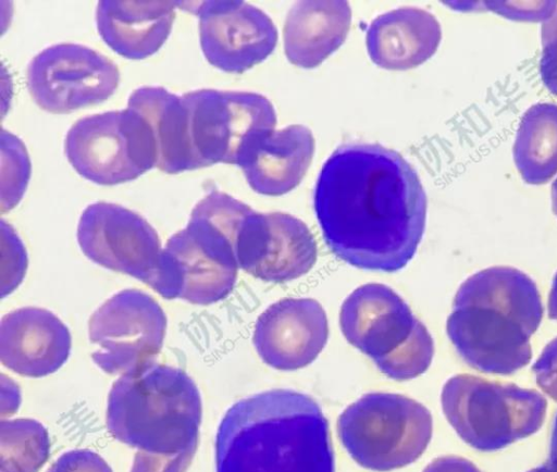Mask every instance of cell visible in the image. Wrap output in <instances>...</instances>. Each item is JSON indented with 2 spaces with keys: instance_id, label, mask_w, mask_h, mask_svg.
Returning <instances> with one entry per match:
<instances>
[{
  "instance_id": "obj_27",
  "label": "cell",
  "mask_w": 557,
  "mask_h": 472,
  "mask_svg": "<svg viewBox=\"0 0 557 472\" xmlns=\"http://www.w3.org/2000/svg\"><path fill=\"white\" fill-rule=\"evenodd\" d=\"M196 448L174 455H159L139 450L131 472H185Z\"/></svg>"
},
{
  "instance_id": "obj_12",
  "label": "cell",
  "mask_w": 557,
  "mask_h": 472,
  "mask_svg": "<svg viewBox=\"0 0 557 472\" xmlns=\"http://www.w3.org/2000/svg\"><path fill=\"white\" fill-rule=\"evenodd\" d=\"M120 72L100 52L77 44L50 46L29 62L28 91L35 103L54 114L103 102L117 88Z\"/></svg>"
},
{
  "instance_id": "obj_26",
  "label": "cell",
  "mask_w": 557,
  "mask_h": 472,
  "mask_svg": "<svg viewBox=\"0 0 557 472\" xmlns=\"http://www.w3.org/2000/svg\"><path fill=\"white\" fill-rule=\"evenodd\" d=\"M540 74L545 87L557 97V10L542 24Z\"/></svg>"
},
{
  "instance_id": "obj_17",
  "label": "cell",
  "mask_w": 557,
  "mask_h": 472,
  "mask_svg": "<svg viewBox=\"0 0 557 472\" xmlns=\"http://www.w3.org/2000/svg\"><path fill=\"white\" fill-rule=\"evenodd\" d=\"M313 153L311 131L294 124L260 134L245 149L237 165L256 192L281 196L299 185Z\"/></svg>"
},
{
  "instance_id": "obj_14",
  "label": "cell",
  "mask_w": 557,
  "mask_h": 472,
  "mask_svg": "<svg viewBox=\"0 0 557 472\" xmlns=\"http://www.w3.org/2000/svg\"><path fill=\"white\" fill-rule=\"evenodd\" d=\"M199 20L207 61L227 73H243L265 60L277 42V29L259 8L238 0H207L193 9Z\"/></svg>"
},
{
  "instance_id": "obj_24",
  "label": "cell",
  "mask_w": 557,
  "mask_h": 472,
  "mask_svg": "<svg viewBox=\"0 0 557 472\" xmlns=\"http://www.w3.org/2000/svg\"><path fill=\"white\" fill-rule=\"evenodd\" d=\"M49 449L48 432L38 421L0 422L1 472H37L47 461Z\"/></svg>"
},
{
  "instance_id": "obj_25",
  "label": "cell",
  "mask_w": 557,
  "mask_h": 472,
  "mask_svg": "<svg viewBox=\"0 0 557 472\" xmlns=\"http://www.w3.org/2000/svg\"><path fill=\"white\" fill-rule=\"evenodd\" d=\"M30 163L23 142L13 134L1 132V210L12 209L24 194Z\"/></svg>"
},
{
  "instance_id": "obj_7",
  "label": "cell",
  "mask_w": 557,
  "mask_h": 472,
  "mask_svg": "<svg viewBox=\"0 0 557 472\" xmlns=\"http://www.w3.org/2000/svg\"><path fill=\"white\" fill-rule=\"evenodd\" d=\"M441 403L459 437L481 451L498 450L536 433L547 408L534 389L467 373L446 381Z\"/></svg>"
},
{
  "instance_id": "obj_6",
  "label": "cell",
  "mask_w": 557,
  "mask_h": 472,
  "mask_svg": "<svg viewBox=\"0 0 557 472\" xmlns=\"http://www.w3.org/2000/svg\"><path fill=\"white\" fill-rule=\"evenodd\" d=\"M339 325L347 341L393 380L417 377L432 362L430 332L386 285L371 283L356 288L342 305Z\"/></svg>"
},
{
  "instance_id": "obj_35",
  "label": "cell",
  "mask_w": 557,
  "mask_h": 472,
  "mask_svg": "<svg viewBox=\"0 0 557 472\" xmlns=\"http://www.w3.org/2000/svg\"><path fill=\"white\" fill-rule=\"evenodd\" d=\"M552 207L553 211L557 216V178L552 185Z\"/></svg>"
},
{
  "instance_id": "obj_22",
  "label": "cell",
  "mask_w": 557,
  "mask_h": 472,
  "mask_svg": "<svg viewBox=\"0 0 557 472\" xmlns=\"http://www.w3.org/2000/svg\"><path fill=\"white\" fill-rule=\"evenodd\" d=\"M270 238L252 276L272 283L298 278L314 265L315 239L299 219L283 212H270Z\"/></svg>"
},
{
  "instance_id": "obj_2",
  "label": "cell",
  "mask_w": 557,
  "mask_h": 472,
  "mask_svg": "<svg viewBox=\"0 0 557 472\" xmlns=\"http://www.w3.org/2000/svg\"><path fill=\"white\" fill-rule=\"evenodd\" d=\"M216 472H334L329 423L318 402L292 389L244 398L215 437Z\"/></svg>"
},
{
  "instance_id": "obj_20",
  "label": "cell",
  "mask_w": 557,
  "mask_h": 472,
  "mask_svg": "<svg viewBox=\"0 0 557 472\" xmlns=\"http://www.w3.org/2000/svg\"><path fill=\"white\" fill-rule=\"evenodd\" d=\"M351 9L343 0L296 2L284 25V50L288 61L311 69L321 64L345 41Z\"/></svg>"
},
{
  "instance_id": "obj_13",
  "label": "cell",
  "mask_w": 557,
  "mask_h": 472,
  "mask_svg": "<svg viewBox=\"0 0 557 472\" xmlns=\"http://www.w3.org/2000/svg\"><path fill=\"white\" fill-rule=\"evenodd\" d=\"M77 241L95 263L150 285L161 257L160 239L139 214L122 206L99 201L81 215Z\"/></svg>"
},
{
  "instance_id": "obj_8",
  "label": "cell",
  "mask_w": 557,
  "mask_h": 472,
  "mask_svg": "<svg viewBox=\"0 0 557 472\" xmlns=\"http://www.w3.org/2000/svg\"><path fill=\"white\" fill-rule=\"evenodd\" d=\"M431 412L400 394L370 393L338 417L339 440L350 457L373 471H391L414 462L432 438Z\"/></svg>"
},
{
  "instance_id": "obj_15",
  "label": "cell",
  "mask_w": 557,
  "mask_h": 472,
  "mask_svg": "<svg viewBox=\"0 0 557 472\" xmlns=\"http://www.w3.org/2000/svg\"><path fill=\"white\" fill-rule=\"evenodd\" d=\"M329 337L327 318L311 298H284L258 318L252 341L268 365L283 371L307 367L320 355Z\"/></svg>"
},
{
  "instance_id": "obj_29",
  "label": "cell",
  "mask_w": 557,
  "mask_h": 472,
  "mask_svg": "<svg viewBox=\"0 0 557 472\" xmlns=\"http://www.w3.org/2000/svg\"><path fill=\"white\" fill-rule=\"evenodd\" d=\"M532 370L539 387L557 401V337L545 346Z\"/></svg>"
},
{
  "instance_id": "obj_18",
  "label": "cell",
  "mask_w": 557,
  "mask_h": 472,
  "mask_svg": "<svg viewBox=\"0 0 557 472\" xmlns=\"http://www.w3.org/2000/svg\"><path fill=\"white\" fill-rule=\"evenodd\" d=\"M178 5L172 0H101L96 12L97 29L117 54L145 59L168 39Z\"/></svg>"
},
{
  "instance_id": "obj_19",
  "label": "cell",
  "mask_w": 557,
  "mask_h": 472,
  "mask_svg": "<svg viewBox=\"0 0 557 472\" xmlns=\"http://www.w3.org/2000/svg\"><path fill=\"white\" fill-rule=\"evenodd\" d=\"M436 17L419 8H399L375 17L367 30L371 60L387 70H408L430 59L441 42Z\"/></svg>"
},
{
  "instance_id": "obj_33",
  "label": "cell",
  "mask_w": 557,
  "mask_h": 472,
  "mask_svg": "<svg viewBox=\"0 0 557 472\" xmlns=\"http://www.w3.org/2000/svg\"><path fill=\"white\" fill-rule=\"evenodd\" d=\"M548 315L557 321V273L554 276L548 296Z\"/></svg>"
},
{
  "instance_id": "obj_5",
  "label": "cell",
  "mask_w": 557,
  "mask_h": 472,
  "mask_svg": "<svg viewBox=\"0 0 557 472\" xmlns=\"http://www.w3.org/2000/svg\"><path fill=\"white\" fill-rule=\"evenodd\" d=\"M237 270L230 219L212 200L202 198L186 227L168 239L149 286L166 299L210 305L232 291Z\"/></svg>"
},
{
  "instance_id": "obj_23",
  "label": "cell",
  "mask_w": 557,
  "mask_h": 472,
  "mask_svg": "<svg viewBox=\"0 0 557 472\" xmlns=\"http://www.w3.org/2000/svg\"><path fill=\"white\" fill-rule=\"evenodd\" d=\"M513 160L528 184H544L556 174L557 104L536 103L525 111L515 139Z\"/></svg>"
},
{
  "instance_id": "obj_1",
  "label": "cell",
  "mask_w": 557,
  "mask_h": 472,
  "mask_svg": "<svg viewBox=\"0 0 557 472\" xmlns=\"http://www.w3.org/2000/svg\"><path fill=\"white\" fill-rule=\"evenodd\" d=\"M426 195L412 165L377 144H347L324 162L313 206L323 238L352 266L396 272L413 258Z\"/></svg>"
},
{
  "instance_id": "obj_16",
  "label": "cell",
  "mask_w": 557,
  "mask_h": 472,
  "mask_svg": "<svg viewBox=\"0 0 557 472\" xmlns=\"http://www.w3.org/2000/svg\"><path fill=\"white\" fill-rule=\"evenodd\" d=\"M71 335L52 312L22 308L5 314L0 325V359L11 371L29 377L55 372L67 360Z\"/></svg>"
},
{
  "instance_id": "obj_32",
  "label": "cell",
  "mask_w": 557,
  "mask_h": 472,
  "mask_svg": "<svg viewBox=\"0 0 557 472\" xmlns=\"http://www.w3.org/2000/svg\"><path fill=\"white\" fill-rule=\"evenodd\" d=\"M548 463L557 469V413L554 418L552 427Z\"/></svg>"
},
{
  "instance_id": "obj_9",
  "label": "cell",
  "mask_w": 557,
  "mask_h": 472,
  "mask_svg": "<svg viewBox=\"0 0 557 472\" xmlns=\"http://www.w3.org/2000/svg\"><path fill=\"white\" fill-rule=\"evenodd\" d=\"M64 151L81 176L106 186L135 179L157 163L152 133L128 107L76 121L66 134Z\"/></svg>"
},
{
  "instance_id": "obj_4",
  "label": "cell",
  "mask_w": 557,
  "mask_h": 472,
  "mask_svg": "<svg viewBox=\"0 0 557 472\" xmlns=\"http://www.w3.org/2000/svg\"><path fill=\"white\" fill-rule=\"evenodd\" d=\"M199 390L182 369L149 363L122 374L108 397L112 436L143 451L174 455L197 447Z\"/></svg>"
},
{
  "instance_id": "obj_11",
  "label": "cell",
  "mask_w": 557,
  "mask_h": 472,
  "mask_svg": "<svg viewBox=\"0 0 557 472\" xmlns=\"http://www.w3.org/2000/svg\"><path fill=\"white\" fill-rule=\"evenodd\" d=\"M166 318L159 303L137 289L122 290L90 316L89 339L98 346L94 362L109 374H125L154 362Z\"/></svg>"
},
{
  "instance_id": "obj_28",
  "label": "cell",
  "mask_w": 557,
  "mask_h": 472,
  "mask_svg": "<svg viewBox=\"0 0 557 472\" xmlns=\"http://www.w3.org/2000/svg\"><path fill=\"white\" fill-rule=\"evenodd\" d=\"M47 472H112V470L98 454L88 449H74L60 456Z\"/></svg>"
},
{
  "instance_id": "obj_31",
  "label": "cell",
  "mask_w": 557,
  "mask_h": 472,
  "mask_svg": "<svg viewBox=\"0 0 557 472\" xmlns=\"http://www.w3.org/2000/svg\"><path fill=\"white\" fill-rule=\"evenodd\" d=\"M423 472H481L471 461L457 457L444 456L430 462Z\"/></svg>"
},
{
  "instance_id": "obj_3",
  "label": "cell",
  "mask_w": 557,
  "mask_h": 472,
  "mask_svg": "<svg viewBox=\"0 0 557 472\" xmlns=\"http://www.w3.org/2000/svg\"><path fill=\"white\" fill-rule=\"evenodd\" d=\"M542 318L534 281L511 266H491L459 286L446 331L467 364L483 373L507 375L530 362V340Z\"/></svg>"
},
{
  "instance_id": "obj_10",
  "label": "cell",
  "mask_w": 557,
  "mask_h": 472,
  "mask_svg": "<svg viewBox=\"0 0 557 472\" xmlns=\"http://www.w3.org/2000/svg\"><path fill=\"white\" fill-rule=\"evenodd\" d=\"M183 99L189 113V134L199 169L215 163L236 164L260 134L274 129L271 101L257 92L199 89Z\"/></svg>"
},
{
  "instance_id": "obj_34",
  "label": "cell",
  "mask_w": 557,
  "mask_h": 472,
  "mask_svg": "<svg viewBox=\"0 0 557 472\" xmlns=\"http://www.w3.org/2000/svg\"><path fill=\"white\" fill-rule=\"evenodd\" d=\"M527 472H557V469L547 462L542 465L535 467Z\"/></svg>"
},
{
  "instance_id": "obj_30",
  "label": "cell",
  "mask_w": 557,
  "mask_h": 472,
  "mask_svg": "<svg viewBox=\"0 0 557 472\" xmlns=\"http://www.w3.org/2000/svg\"><path fill=\"white\" fill-rule=\"evenodd\" d=\"M493 11L515 20H547L555 11L557 2H487Z\"/></svg>"
},
{
  "instance_id": "obj_21",
  "label": "cell",
  "mask_w": 557,
  "mask_h": 472,
  "mask_svg": "<svg viewBox=\"0 0 557 472\" xmlns=\"http://www.w3.org/2000/svg\"><path fill=\"white\" fill-rule=\"evenodd\" d=\"M127 107L147 122L157 150L156 167L169 174L199 169L189 134V113L183 96L164 87L135 89Z\"/></svg>"
}]
</instances>
